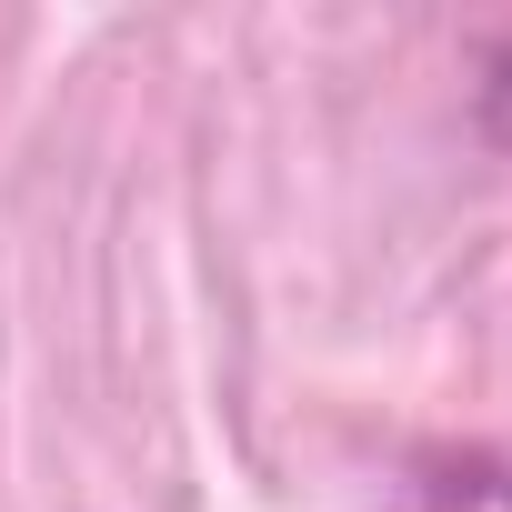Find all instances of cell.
<instances>
[{
  "label": "cell",
  "mask_w": 512,
  "mask_h": 512,
  "mask_svg": "<svg viewBox=\"0 0 512 512\" xmlns=\"http://www.w3.org/2000/svg\"><path fill=\"white\" fill-rule=\"evenodd\" d=\"M482 131H492V141H512V41H492V51H482Z\"/></svg>",
  "instance_id": "2"
},
{
  "label": "cell",
  "mask_w": 512,
  "mask_h": 512,
  "mask_svg": "<svg viewBox=\"0 0 512 512\" xmlns=\"http://www.w3.org/2000/svg\"><path fill=\"white\" fill-rule=\"evenodd\" d=\"M402 512H512V472H502V462H452V472L412 482Z\"/></svg>",
  "instance_id": "1"
}]
</instances>
